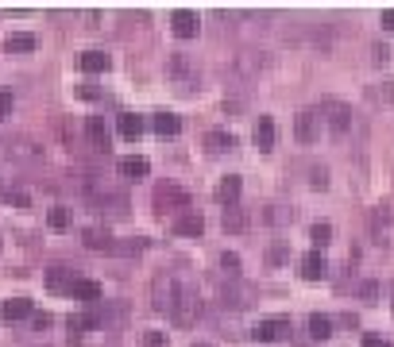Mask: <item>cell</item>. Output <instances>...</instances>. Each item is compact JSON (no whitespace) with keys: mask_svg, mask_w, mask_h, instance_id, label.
I'll return each mask as SVG.
<instances>
[{"mask_svg":"<svg viewBox=\"0 0 394 347\" xmlns=\"http://www.w3.org/2000/svg\"><path fill=\"white\" fill-rule=\"evenodd\" d=\"M85 135L97 151H109V124H105V116H89L85 120Z\"/></svg>","mask_w":394,"mask_h":347,"instance_id":"cell-13","label":"cell"},{"mask_svg":"<svg viewBox=\"0 0 394 347\" xmlns=\"http://www.w3.org/2000/svg\"><path fill=\"white\" fill-rule=\"evenodd\" d=\"M0 201H4V205H16V208L31 205V197H27V193H20V190H0Z\"/></svg>","mask_w":394,"mask_h":347,"instance_id":"cell-36","label":"cell"},{"mask_svg":"<svg viewBox=\"0 0 394 347\" xmlns=\"http://www.w3.org/2000/svg\"><path fill=\"white\" fill-rule=\"evenodd\" d=\"M252 336L259 344H275V339H286L290 336V316H271V321H259L252 328Z\"/></svg>","mask_w":394,"mask_h":347,"instance_id":"cell-5","label":"cell"},{"mask_svg":"<svg viewBox=\"0 0 394 347\" xmlns=\"http://www.w3.org/2000/svg\"><path fill=\"white\" fill-rule=\"evenodd\" d=\"M4 116H12V93L8 89L0 93V120H4Z\"/></svg>","mask_w":394,"mask_h":347,"instance_id":"cell-43","label":"cell"},{"mask_svg":"<svg viewBox=\"0 0 394 347\" xmlns=\"http://www.w3.org/2000/svg\"><path fill=\"white\" fill-rule=\"evenodd\" d=\"M8 155H16V158H39L43 151L35 147L31 139H8Z\"/></svg>","mask_w":394,"mask_h":347,"instance_id":"cell-29","label":"cell"},{"mask_svg":"<svg viewBox=\"0 0 394 347\" xmlns=\"http://www.w3.org/2000/svg\"><path fill=\"white\" fill-rule=\"evenodd\" d=\"M379 24H383V31H391V35H394V8H386V12H383V20H379Z\"/></svg>","mask_w":394,"mask_h":347,"instance_id":"cell-44","label":"cell"},{"mask_svg":"<svg viewBox=\"0 0 394 347\" xmlns=\"http://www.w3.org/2000/svg\"><path fill=\"white\" fill-rule=\"evenodd\" d=\"M263 70H267V58H263V54H255V50L236 54V74H240V77H255V74H263Z\"/></svg>","mask_w":394,"mask_h":347,"instance_id":"cell-12","label":"cell"},{"mask_svg":"<svg viewBox=\"0 0 394 347\" xmlns=\"http://www.w3.org/2000/svg\"><path fill=\"white\" fill-rule=\"evenodd\" d=\"M325 274H328L325 255H321V251H310V255L302 259V278H305V282H321Z\"/></svg>","mask_w":394,"mask_h":347,"instance_id":"cell-15","label":"cell"},{"mask_svg":"<svg viewBox=\"0 0 394 347\" xmlns=\"http://www.w3.org/2000/svg\"><path fill=\"white\" fill-rule=\"evenodd\" d=\"M391 220H394V208L391 205H379L375 213H371V228H375V231L383 228V224H391Z\"/></svg>","mask_w":394,"mask_h":347,"instance_id":"cell-37","label":"cell"},{"mask_svg":"<svg viewBox=\"0 0 394 347\" xmlns=\"http://www.w3.org/2000/svg\"><path fill=\"white\" fill-rule=\"evenodd\" d=\"M202 316V301H197V289L193 286H182L174 298V309H170V321L178 324V328H190L193 321Z\"/></svg>","mask_w":394,"mask_h":347,"instance_id":"cell-1","label":"cell"},{"mask_svg":"<svg viewBox=\"0 0 394 347\" xmlns=\"http://www.w3.org/2000/svg\"><path fill=\"white\" fill-rule=\"evenodd\" d=\"M263 220H267V224H290V220H294V208H286V205H271L267 213H263Z\"/></svg>","mask_w":394,"mask_h":347,"instance_id":"cell-32","label":"cell"},{"mask_svg":"<svg viewBox=\"0 0 394 347\" xmlns=\"http://www.w3.org/2000/svg\"><path fill=\"white\" fill-rule=\"evenodd\" d=\"M174 231H178V236H202V231H205L202 213H182V216L174 220Z\"/></svg>","mask_w":394,"mask_h":347,"instance_id":"cell-22","label":"cell"},{"mask_svg":"<svg viewBox=\"0 0 394 347\" xmlns=\"http://www.w3.org/2000/svg\"><path fill=\"white\" fill-rule=\"evenodd\" d=\"M178 289H182V282H174V274H170V270H159V274H155V282H151V309L170 313V309H174Z\"/></svg>","mask_w":394,"mask_h":347,"instance_id":"cell-2","label":"cell"},{"mask_svg":"<svg viewBox=\"0 0 394 347\" xmlns=\"http://www.w3.org/2000/svg\"><path fill=\"white\" fill-rule=\"evenodd\" d=\"M120 174H124V178H135V182H139V178H147V174H151V162H147V158H139V155L120 158Z\"/></svg>","mask_w":394,"mask_h":347,"instance_id":"cell-23","label":"cell"},{"mask_svg":"<svg viewBox=\"0 0 394 347\" xmlns=\"http://www.w3.org/2000/svg\"><path fill=\"white\" fill-rule=\"evenodd\" d=\"M174 208H190V193L178 190V185H159V190H155V213L167 216V213H174Z\"/></svg>","mask_w":394,"mask_h":347,"instance_id":"cell-4","label":"cell"},{"mask_svg":"<svg viewBox=\"0 0 394 347\" xmlns=\"http://www.w3.org/2000/svg\"><path fill=\"white\" fill-rule=\"evenodd\" d=\"M220 270L228 274V278H240V255H232V251H225V255H220Z\"/></svg>","mask_w":394,"mask_h":347,"instance_id":"cell-35","label":"cell"},{"mask_svg":"<svg viewBox=\"0 0 394 347\" xmlns=\"http://www.w3.org/2000/svg\"><path fill=\"white\" fill-rule=\"evenodd\" d=\"M77 97H85V100H93V97H101V93L93 89V85H77Z\"/></svg>","mask_w":394,"mask_h":347,"instance_id":"cell-46","label":"cell"},{"mask_svg":"<svg viewBox=\"0 0 394 347\" xmlns=\"http://www.w3.org/2000/svg\"><path fill=\"white\" fill-rule=\"evenodd\" d=\"M294 135H298V143H313L321 135V112L317 108H305V112H298V120H294Z\"/></svg>","mask_w":394,"mask_h":347,"instance_id":"cell-6","label":"cell"},{"mask_svg":"<svg viewBox=\"0 0 394 347\" xmlns=\"http://www.w3.org/2000/svg\"><path fill=\"white\" fill-rule=\"evenodd\" d=\"M77 62H82V70H85V74H105V70L112 66L105 50H85V54L77 58Z\"/></svg>","mask_w":394,"mask_h":347,"instance_id":"cell-21","label":"cell"},{"mask_svg":"<svg viewBox=\"0 0 394 347\" xmlns=\"http://www.w3.org/2000/svg\"><path fill=\"white\" fill-rule=\"evenodd\" d=\"M74 270H66V266H54V270H47V289L51 293H70L74 289Z\"/></svg>","mask_w":394,"mask_h":347,"instance_id":"cell-16","label":"cell"},{"mask_svg":"<svg viewBox=\"0 0 394 347\" xmlns=\"http://www.w3.org/2000/svg\"><path fill=\"white\" fill-rule=\"evenodd\" d=\"M205 147H209L213 155H225V151L236 147V135L232 132H209V135H205Z\"/></svg>","mask_w":394,"mask_h":347,"instance_id":"cell-27","label":"cell"},{"mask_svg":"<svg viewBox=\"0 0 394 347\" xmlns=\"http://www.w3.org/2000/svg\"><path fill=\"white\" fill-rule=\"evenodd\" d=\"M193 347H213V344H193Z\"/></svg>","mask_w":394,"mask_h":347,"instance_id":"cell-48","label":"cell"},{"mask_svg":"<svg viewBox=\"0 0 394 347\" xmlns=\"http://www.w3.org/2000/svg\"><path fill=\"white\" fill-rule=\"evenodd\" d=\"M82 240H85V247H89V251H112V243H116L105 228H85Z\"/></svg>","mask_w":394,"mask_h":347,"instance_id":"cell-20","label":"cell"},{"mask_svg":"<svg viewBox=\"0 0 394 347\" xmlns=\"http://www.w3.org/2000/svg\"><path fill=\"white\" fill-rule=\"evenodd\" d=\"M391 293H394V282H391Z\"/></svg>","mask_w":394,"mask_h":347,"instance_id":"cell-49","label":"cell"},{"mask_svg":"<svg viewBox=\"0 0 394 347\" xmlns=\"http://www.w3.org/2000/svg\"><path fill=\"white\" fill-rule=\"evenodd\" d=\"M220 224H225V231H232V236H240V231H248V213L243 208H225V216H220Z\"/></svg>","mask_w":394,"mask_h":347,"instance_id":"cell-26","label":"cell"},{"mask_svg":"<svg viewBox=\"0 0 394 347\" xmlns=\"http://www.w3.org/2000/svg\"><path fill=\"white\" fill-rule=\"evenodd\" d=\"M368 100H371V105H394V82L368 85Z\"/></svg>","mask_w":394,"mask_h":347,"instance_id":"cell-28","label":"cell"},{"mask_svg":"<svg viewBox=\"0 0 394 347\" xmlns=\"http://www.w3.org/2000/svg\"><path fill=\"white\" fill-rule=\"evenodd\" d=\"M310 240H313V247H325V243H333V224H313L310 228Z\"/></svg>","mask_w":394,"mask_h":347,"instance_id":"cell-31","label":"cell"},{"mask_svg":"<svg viewBox=\"0 0 394 347\" xmlns=\"http://www.w3.org/2000/svg\"><path fill=\"white\" fill-rule=\"evenodd\" d=\"M143 247H147V240H139V236H135V240H124V243H112V255H139Z\"/></svg>","mask_w":394,"mask_h":347,"instance_id":"cell-33","label":"cell"},{"mask_svg":"<svg viewBox=\"0 0 394 347\" xmlns=\"http://www.w3.org/2000/svg\"><path fill=\"white\" fill-rule=\"evenodd\" d=\"M116 128H120V135H124V139H139L143 135V120L135 112H120V120H116Z\"/></svg>","mask_w":394,"mask_h":347,"instance_id":"cell-25","label":"cell"},{"mask_svg":"<svg viewBox=\"0 0 394 347\" xmlns=\"http://www.w3.org/2000/svg\"><path fill=\"white\" fill-rule=\"evenodd\" d=\"M310 185H313V190H325V185H328V170H325V166H313V170H310Z\"/></svg>","mask_w":394,"mask_h":347,"instance_id":"cell-38","label":"cell"},{"mask_svg":"<svg viewBox=\"0 0 394 347\" xmlns=\"http://www.w3.org/2000/svg\"><path fill=\"white\" fill-rule=\"evenodd\" d=\"M267 259H271V263H282V259H286V247H282V243H278V247H271Z\"/></svg>","mask_w":394,"mask_h":347,"instance_id":"cell-45","label":"cell"},{"mask_svg":"<svg viewBox=\"0 0 394 347\" xmlns=\"http://www.w3.org/2000/svg\"><path fill=\"white\" fill-rule=\"evenodd\" d=\"M321 120L328 124V132L333 135H348L352 132V108L344 105V100H321Z\"/></svg>","mask_w":394,"mask_h":347,"instance_id":"cell-3","label":"cell"},{"mask_svg":"<svg viewBox=\"0 0 394 347\" xmlns=\"http://www.w3.org/2000/svg\"><path fill=\"white\" fill-rule=\"evenodd\" d=\"M35 35H27V31H16V35H8V39H4V50H8V54H31L35 50Z\"/></svg>","mask_w":394,"mask_h":347,"instance_id":"cell-24","label":"cell"},{"mask_svg":"<svg viewBox=\"0 0 394 347\" xmlns=\"http://www.w3.org/2000/svg\"><path fill=\"white\" fill-rule=\"evenodd\" d=\"M143 347H167V336L162 332H143Z\"/></svg>","mask_w":394,"mask_h":347,"instance_id":"cell-39","label":"cell"},{"mask_svg":"<svg viewBox=\"0 0 394 347\" xmlns=\"http://www.w3.org/2000/svg\"><path fill=\"white\" fill-rule=\"evenodd\" d=\"M31 316V301L27 298H12V301H0V321L12 324V321H24Z\"/></svg>","mask_w":394,"mask_h":347,"instance_id":"cell-14","label":"cell"},{"mask_svg":"<svg viewBox=\"0 0 394 347\" xmlns=\"http://www.w3.org/2000/svg\"><path fill=\"white\" fill-rule=\"evenodd\" d=\"M89 205L97 208V213H105V216H128V197H124V193H105V197L93 193Z\"/></svg>","mask_w":394,"mask_h":347,"instance_id":"cell-8","label":"cell"},{"mask_svg":"<svg viewBox=\"0 0 394 347\" xmlns=\"http://www.w3.org/2000/svg\"><path fill=\"white\" fill-rule=\"evenodd\" d=\"M363 347H391L386 339H379V336H363Z\"/></svg>","mask_w":394,"mask_h":347,"instance_id":"cell-47","label":"cell"},{"mask_svg":"<svg viewBox=\"0 0 394 347\" xmlns=\"http://www.w3.org/2000/svg\"><path fill=\"white\" fill-rule=\"evenodd\" d=\"M31 324H35V328L43 332V328H51L54 321H51V313H31Z\"/></svg>","mask_w":394,"mask_h":347,"instance_id":"cell-42","label":"cell"},{"mask_svg":"<svg viewBox=\"0 0 394 347\" xmlns=\"http://www.w3.org/2000/svg\"><path fill=\"white\" fill-rule=\"evenodd\" d=\"M151 128L162 135V139H170V135L182 132V120H178L174 112H155V116H151Z\"/></svg>","mask_w":394,"mask_h":347,"instance_id":"cell-19","label":"cell"},{"mask_svg":"<svg viewBox=\"0 0 394 347\" xmlns=\"http://www.w3.org/2000/svg\"><path fill=\"white\" fill-rule=\"evenodd\" d=\"M360 298L363 301H375L379 298V286H375V282H363V286H360Z\"/></svg>","mask_w":394,"mask_h":347,"instance_id":"cell-41","label":"cell"},{"mask_svg":"<svg viewBox=\"0 0 394 347\" xmlns=\"http://www.w3.org/2000/svg\"><path fill=\"white\" fill-rule=\"evenodd\" d=\"M70 298H74V301H85V305H101L105 289H101V282H93V278H77L74 289H70Z\"/></svg>","mask_w":394,"mask_h":347,"instance_id":"cell-9","label":"cell"},{"mask_svg":"<svg viewBox=\"0 0 394 347\" xmlns=\"http://www.w3.org/2000/svg\"><path fill=\"white\" fill-rule=\"evenodd\" d=\"M310 336L313 339H328V336H333V321H328V316H321V313H313L310 316Z\"/></svg>","mask_w":394,"mask_h":347,"instance_id":"cell-30","label":"cell"},{"mask_svg":"<svg viewBox=\"0 0 394 347\" xmlns=\"http://www.w3.org/2000/svg\"><path fill=\"white\" fill-rule=\"evenodd\" d=\"M197 12H190V8H178L174 16H170V31L178 35V39H193L197 35Z\"/></svg>","mask_w":394,"mask_h":347,"instance_id":"cell-11","label":"cell"},{"mask_svg":"<svg viewBox=\"0 0 394 347\" xmlns=\"http://www.w3.org/2000/svg\"><path fill=\"white\" fill-rule=\"evenodd\" d=\"M252 139H255V147L259 151H275V120H271V116H259Z\"/></svg>","mask_w":394,"mask_h":347,"instance_id":"cell-18","label":"cell"},{"mask_svg":"<svg viewBox=\"0 0 394 347\" xmlns=\"http://www.w3.org/2000/svg\"><path fill=\"white\" fill-rule=\"evenodd\" d=\"M240 190H243V182H240V178H236V174H228L225 182L217 185V201H220V205H225V208H232L236 201H240Z\"/></svg>","mask_w":394,"mask_h":347,"instance_id":"cell-17","label":"cell"},{"mask_svg":"<svg viewBox=\"0 0 394 347\" xmlns=\"http://www.w3.org/2000/svg\"><path fill=\"white\" fill-rule=\"evenodd\" d=\"M47 224H51L54 231H66L70 228V208H51V213H47Z\"/></svg>","mask_w":394,"mask_h":347,"instance_id":"cell-34","label":"cell"},{"mask_svg":"<svg viewBox=\"0 0 394 347\" xmlns=\"http://www.w3.org/2000/svg\"><path fill=\"white\" fill-rule=\"evenodd\" d=\"M371 58H375L379 66H383V62H391V50H386L383 43H375V47H371Z\"/></svg>","mask_w":394,"mask_h":347,"instance_id":"cell-40","label":"cell"},{"mask_svg":"<svg viewBox=\"0 0 394 347\" xmlns=\"http://www.w3.org/2000/svg\"><path fill=\"white\" fill-rule=\"evenodd\" d=\"M220 301H225V309H248L255 301V286H240V282H232V286H225V293H220Z\"/></svg>","mask_w":394,"mask_h":347,"instance_id":"cell-10","label":"cell"},{"mask_svg":"<svg viewBox=\"0 0 394 347\" xmlns=\"http://www.w3.org/2000/svg\"><path fill=\"white\" fill-rule=\"evenodd\" d=\"M167 70H170V77H174V82L182 85V89H193V85L202 82L197 66H193V62H190L185 54H174V58H170V66H167Z\"/></svg>","mask_w":394,"mask_h":347,"instance_id":"cell-7","label":"cell"}]
</instances>
